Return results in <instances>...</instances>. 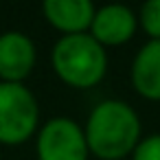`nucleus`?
<instances>
[{
	"label": "nucleus",
	"mask_w": 160,
	"mask_h": 160,
	"mask_svg": "<svg viewBox=\"0 0 160 160\" xmlns=\"http://www.w3.org/2000/svg\"><path fill=\"white\" fill-rule=\"evenodd\" d=\"M51 62L57 77L79 90L97 86L108 70V53L90 33L62 35L53 46Z\"/></svg>",
	"instance_id": "2"
},
{
	"label": "nucleus",
	"mask_w": 160,
	"mask_h": 160,
	"mask_svg": "<svg viewBox=\"0 0 160 160\" xmlns=\"http://www.w3.org/2000/svg\"><path fill=\"white\" fill-rule=\"evenodd\" d=\"M35 66V44L22 31H5L0 35V79L22 83Z\"/></svg>",
	"instance_id": "6"
},
{
	"label": "nucleus",
	"mask_w": 160,
	"mask_h": 160,
	"mask_svg": "<svg viewBox=\"0 0 160 160\" xmlns=\"http://www.w3.org/2000/svg\"><path fill=\"white\" fill-rule=\"evenodd\" d=\"M132 160H160V134L140 138L132 153Z\"/></svg>",
	"instance_id": "10"
},
{
	"label": "nucleus",
	"mask_w": 160,
	"mask_h": 160,
	"mask_svg": "<svg viewBox=\"0 0 160 160\" xmlns=\"http://www.w3.org/2000/svg\"><path fill=\"white\" fill-rule=\"evenodd\" d=\"M40 123V108L24 83L0 81V142L22 145Z\"/></svg>",
	"instance_id": "3"
},
{
	"label": "nucleus",
	"mask_w": 160,
	"mask_h": 160,
	"mask_svg": "<svg viewBox=\"0 0 160 160\" xmlns=\"http://www.w3.org/2000/svg\"><path fill=\"white\" fill-rule=\"evenodd\" d=\"M136 29H138V16L127 5H105L94 11L88 33L105 48L129 42Z\"/></svg>",
	"instance_id": "5"
},
{
	"label": "nucleus",
	"mask_w": 160,
	"mask_h": 160,
	"mask_svg": "<svg viewBox=\"0 0 160 160\" xmlns=\"http://www.w3.org/2000/svg\"><path fill=\"white\" fill-rule=\"evenodd\" d=\"M42 11L51 27L64 35H77L90 31L97 9L90 0H46Z\"/></svg>",
	"instance_id": "7"
},
{
	"label": "nucleus",
	"mask_w": 160,
	"mask_h": 160,
	"mask_svg": "<svg viewBox=\"0 0 160 160\" xmlns=\"http://www.w3.org/2000/svg\"><path fill=\"white\" fill-rule=\"evenodd\" d=\"M35 147L40 160H88L90 153L83 127L68 116L46 121L38 134Z\"/></svg>",
	"instance_id": "4"
},
{
	"label": "nucleus",
	"mask_w": 160,
	"mask_h": 160,
	"mask_svg": "<svg viewBox=\"0 0 160 160\" xmlns=\"http://www.w3.org/2000/svg\"><path fill=\"white\" fill-rule=\"evenodd\" d=\"M83 134L88 151L101 160H123L134 153L142 138L136 110L121 99H108L94 105Z\"/></svg>",
	"instance_id": "1"
},
{
	"label": "nucleus",
	"mask_w": 160,
	"mask_h": 160,
	"mask_svg": "<svg viewBox=\"0 0 160 160\" xmlns=\"http://www.w3.org/2000/svg\"><path fill=\"white\" fill-rule=\"evenodd\" d=\"M138 24L149 35V40H160V0H149L140 7Z\"/></svg>",
	"instance_id": "9"
},
{
	"label": "nucleus",
	"mask_w": 160,
	"mask_h": 160,
	"mask_svg": "<svg viewBox=\"0 0 160 160\" xmlns=\"http://www.w3.org/2000/svg\"><path fill=\"white\" fill-rule=\"evenodd\" d=\"M132 86L134 90L149 99L160 101V40H149L136 53L132 62Z\"/></svg>",
	"instance_id": "8"
}]
</instances>
